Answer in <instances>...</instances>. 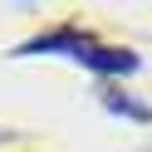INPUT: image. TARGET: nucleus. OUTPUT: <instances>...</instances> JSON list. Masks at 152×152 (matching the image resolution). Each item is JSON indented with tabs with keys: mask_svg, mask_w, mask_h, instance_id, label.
Returning a JSON list of instances; mask_svg holds the SVG:
<instances>
[{
	"mask_svg": "<svg viewBox=\"0 0 152 152\" xmlns=\"http://www.w3.org/2000/svg\"><path fill=\"white\" fill-rule=\"evenodd\" d=\"M74 59L88 64L93 74H132V69H137V59H132L128 49H98V44H83Z\"/></svg>",
	"mask_w": 152,
	"mask_h": 152,
	"instance_id": "obj_1",
	"label": "nucleus"
},
{
	"mask_svg": "<svg viewBox=\"0 0 152 152\" xmlns=\"http://www.w3.org/2000/svg\"><path fill=\"white\" fill-rule=\"evenodd\" d=\"M88 39H79L74 30H64V34H44V39H34V44H25L20 54H49V49H69V54H79Z\"/></svg>",
	"mask_w": 152,
	"mask_h": 152,
	"instance_id": "obj_2",
	"label": "nucleus"
},
{
	"mask_svg": "<svg viewBox=\"0 0 152 152\" xmlns=\"http://www.w3.org/2000/svg\"><path fill=\"white\" fill-rule=\"evenodd\" d=\"M108 108L128 113V118H147V108H137V103H128V98H108Z\"/></svg>",
	"mask_w": 152,
	"mask_h": 152,
	"instance_id": "obj_3",
	"label": "nucleus"
}]
</instances>
